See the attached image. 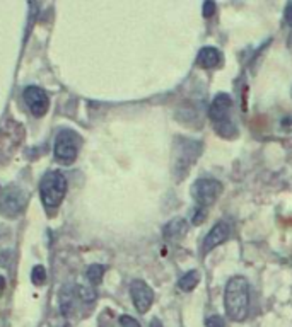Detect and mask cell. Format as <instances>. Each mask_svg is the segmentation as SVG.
I'll list each match as a JSON object with an SVG mask.
<instances>
[{
    "label": "cell",
    "mask_w": 292,
    "mask_h": 327,
    "mask_svg": "<svg viewBox=\"0 0 292 327\" xmlns=\"http://www.w3.org/2000/svg\"><path fill=\"white\" fill-rule=\"evenodd\" d=\"M186 230H188V222H186V220L181 218V217H176V218H173L171 222L166 223L162 233H164V239H166V240L178 242L179 239L184 237Z\"/></svg>",
    "instance_id": "obj_12"
},
{
    "label": "cell",
    "mask_w": 292,
    "mask_h": 327,
    "mask_svg": "<svg viewBox=\"0 0 292 327\" xmlns=\"http://www.w3.org/2000/svg\"><path fill=\"white\" fill-rule=\"evenodd\" d=\"M205 325L207 327H225L224 319L220 315H210L205 319Z\"/></svg>",
    "instance_id": "obj_18"
},
{
    "label": "cell",
    "mask_w": 292,
    "mask_h": 327,
    "mask_svg": "<svg viewBox=\"0 0 292 327\" xmlns=\"http://www.w3.org/2000/svg\"><path fill=\"white\" fill-rule=\"evenodd\" d=\"M151 327H162L161 320H159V319H152L151 320Z\"/></svg>",
    "instance_id": "obj_23"
},
{
    "label": "cell",
    "mask_w": 292,
    "mask_h": 327,
    "mask_svg": "<svg viewBox=\"0 0 292 327\" xmlns=\"http://www.w3.org/2000/svg\"><path fill=\"white\" fill-rule=\"evenodd\" d=\"M200 281V273L197 269H192L188 271V273H184L181 278H179L178 281V288L181 291H192L195 286L198 285Z\"/></svg>",
    "instance_id": "obj_13"
},
{
    "label": "cell",
    "mask_w": 292,
    "mask_h": 327,
    "mask_svg": "<svg viewBox=\"0 0 292 327\" xmlns=\"http://www.w3.org/2000/svg\"><path fill=\"white\" fill-rule=\"evenodd\" d=\"M231 235V227L227 222H224V220H220L214 225L212 228H210V232L205 235L203 242H202V252L203 254H208L210 250L215 249L217 245L224 244L225 240L229 239Z\"/></svg>",
    "instance_id": "obj_10"
},
{
    "label": "cell",
    "mask_w": 292,
    "mask_h": 327,
    "mask_svg": "<svg viewBox=\"0 0 292 327\" xmlns=\"http://www.w3.org/2000/svg\"><path fill=\"white\" fill-rule=\"evenodd\" d=\"M205 217H207V209L198 208L197 212L193 213V220H192V223H193V225H202V223L205 222Z\"/></svg>",
    "instance_id": "obj_19"
},
{
    "label": "cell",
    "mask_w": 292,
    "mask_h": 327,
    "mask_svg": "<svg viewBox=\"0 0 292 327\" xmlns=\"http://www.w3.org/2000/svg\"><path fill=\"white\" fill-rule=\"evenodd\" d=\"M225 314L231 320L241 322L246 319L249 310V283L244 276H233L224 291Z\"/></svg>",
    "instance_id": "obj_1"
},
{
    "label": "cell",
    "mask_w": 292,
    "mask_h": 327,
    "mask_svg": "<svg viewBox=\"0 0 292 327\" xmlns=\"http://www.w3.org/2000/svg\"><path fill=\"white\" fill-rule=\"evenodd\" d=\"M77 296L82 300V301H86V303H91V301H94L96 300V291L92 286H77Z\"/></svg>",
    "instance_id": "obj_16"
},
{
    "label": "cell",
    "mask_w": 292,
    "mask_h": 327,
    "mask_svg": "<svg viewBox=\"0 0 292 327\" xmlns=\"http://www.w3.org/2000/svg\"><path fill=\"white\" fill-rule=\"evenodd\" d=\"M4 286H5V279L0 276V290H4Z\"/></svg>",
    "instance_id": "obj_24"
},
{
    "label": "cell",
    "mask_w": 292,
    "mask_h": 327,
    "mask_svg": "<svg viewBox=\"0 0 292 327\" xmlns=\"http://www.w3.org/2000/svg\"><path fill=\"white\" fill-rule=\"evenodd\" d=\"M130 295L133 300V305L138 314H145V312L151 309L154 303V291L149 286L145 281L142 279H135L132 281L130 285Z\"/></svg>",
    "instance_id": "obj_8"
},
{
    "label": "cell",
    "mask_w": 292,
    "mask_h": 327,
    "mask_svg": "<svg viewBox=\"0 0 292 327\" xmlns=\"http://www.w3.org/2000/svg\"><path fill=\"white\" fill-rule=\"evenodd\" d=\"M222 63V53L214 48V46H205L198 51L197 55V65L202 68H215Z\"/></svg>",
    "instance_id": "obj_11"
},
{
    "label": "cell",
    "mask_w": 292,
    "mask_h": 327,
    "mask_svg": "<svg viewBox=\"0 0 292 327\" xmlns=\"http://www.w3.org/2000/svg\"><path fill=\"white\" fill-rule=\"evenodd\" d=\"M120 324H121V327H140V324H138V322L130 315H121Z\"/></svg>",
    "instance_id": "obj_20"
},
{
    "label": "cell",
    "mask_w": 292,
    "mask_h": 327,
    "mask_svg": "<svg viewBox=\"0 0 292 327\" xmlns=\"http://www.w3.org/2000/svg\"><path fill=\"white\" fill-rule=\"evenodd\" d=\"M41 191V199L46 208V212L51 213L60 206V203L64 201L65 193H67V179L64 174L58 171H51L43 177L39 186Z\"/></svg>",
    "instance_id": "obj_3"
},
{
    "label": "cell",
    "mask_w": 292,
    "mask_h": 327,
    "mask_svg": "<svg viewBox=\"0 0 292 327\" xmlns=\"http://www.w3.org/2000/svg\"><path fill=\"white\" fill-rule=\"evenodd\" d=\"M77 135L72 131H61L56 136L55 157L64 164H72L77 158Z\"/></svg>",
    "instance_id": "obj_7"
},
{
    "label": "cell",
    "mask_w": 292,
    "mask_h": 327,
    "mask_svg": "<svg viewBox=\"0 0 292 327\" xmlns=\"http://www.w3.org/2000/svg\"><path fill=\"white\" fill-rule=\"evenodd\" d=\"M285 20H287V24L292 28V4H289L285 7Z\"/></svg>",
    "instance_id": "obj_22"
},
{
    "label": "cell",
    "mask_w": 292,
    "mask_h": 327,
    "mask_svg": "<svg viewBox=\"0 0 292 327\" xmlns=\"http://www.w3.org/2000/svg\"><path fill=\"white\" fill-rule=\"evenodd\" d=\"M26 203H28V194L17 186H9L7 191L4 193L2 203H0V213L7 218H15L23 213Z\"/></svg>",
    "instance_id": "obj_6"
},
{
    "label": "cell",
    "mask_w": 292,
    "mask_h": 327,
    "mask_svg": "<svg viewBox=\"0 0 292 327\" xmlns=\"http://www.w3.org/2000/svg\"><path fill=\"white\" fill-rule=\"evenodd\" d=\"M31 281H33L34 285H43L46 281V271L43 266H36L33 269V274H31Z\"/></svg>",
    "instance_id": "obj_17"
},
{
    "label": "cell",
    "mask_w": 292,
    "mask_h": 327,
    "mask_svg": "<svg viewBox=\"0 0 292 327\" xmlns=\"http://www.w3.org/2000/svg\"><path fill=\"white\" fill-rule=\"evenodd\" d=\"M60 309H61V314L64 315H69L72 314V310H74V290L72 288H61L60 291Z\"/></svg>",
    "instance_id": "obj_14"
},
{
    "label": "cell",
    "mask_w": 292,
    "mask_h": 327,
    "mask_svg": "<svg viewBox=\"0 0 292 327\" xmlns=\"http://www.w3.org/2000/svg\"><path fill=\"white\" fill-rule=\"evenodd\" d=\"M215 12V4L207 0V2L203 4V17H212Z\"/></svg>",
    "instance_id": "obj_21"
},
{
    "label": "cell",
    "mask_w": 292,
    "mask_h": 327,
    "mask_svg": "<svg viewBox=\"0 0 292 327\" xmlns=\"http://www.w3.org/2000/svg\"><path fill=\"white\" fill-rule=\"evenodd\" d=\"M24 136V128L17 121H5L0 128V164L7 162L17 150Z\"/></svg>",
    "instance_id": "obj_4"
},
{
    "label": "cell",
    "mask_w": 292,
    "mask_h": 327,
    "mask_svg": "<svg viewBox=\"0 0 292 327\" xmlns=\"http://www.w3.org/2000/svg\"><path fill=\"white\" fill-rule=\"evenodd\" d=\"M102 276H105V268L101 264H92L87 269V279H89L91 285H99L102 281Z\"/></svg>",
    "instance_id": "obj_15"
},
{
    "label": "cell",
    "mask_w": 292,
    "mask_h": 327,
    "mask_svg": "<svg viewBox=\"0 0 292 327\" xmlns=\"http://www.w3.org/2000/svg\"><path fill=\"white\" fill-rule=\"evenodd\" d=\"M24 101L26 104H28L29 111L33 112V116L36 118L45 116L50 107V99L48 96H46V92L36 85H31L24 90Z\"/></svg>",
    "instance_id": "obj_9"
},
{
    "label": "cell",
    "mask_w": 292,
    "mask_h": 327,
    "mask_svg": "<svg viewBox=\"0 0 292 327\" xmlns=\"http://www.w3.org/2000/svg\"><path fill=\"white\" fill-rule=\"evenodd\" d=\"M231 109H233V99H231L229 94H224V92L215 96L208 107V118L214 123L215 131L225 138H234L238 135V130H236V126L229 118Z\"/></svg>",
    "instance_id": "obj_2"
},
{
    "label": "cell",
    "mask_w": 292,
    "mask_h": 327,
    "mask_svg": "<svg viewBox=\"0 0 292 327\" xmlns=\"http://www.w3.org/2000/svg\"><path fill=\"white\" fill-rule=\"evenodd\" d=\"M222 189H224L222 182L217 181V179L202 177L192 184V198L200 204V208L207 209L217 201Z\"/></svg>",
    "instance_id": "obj_5"
}]
</instances>
